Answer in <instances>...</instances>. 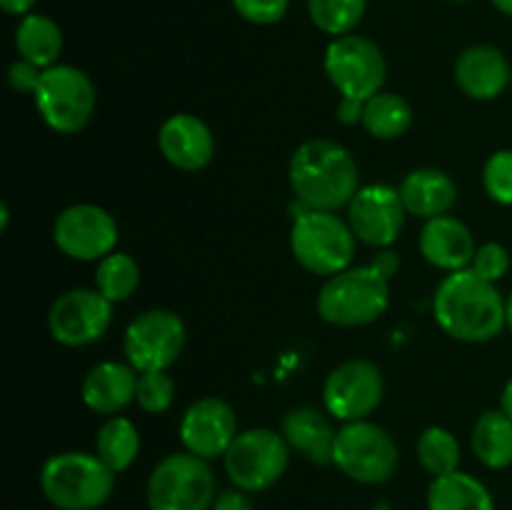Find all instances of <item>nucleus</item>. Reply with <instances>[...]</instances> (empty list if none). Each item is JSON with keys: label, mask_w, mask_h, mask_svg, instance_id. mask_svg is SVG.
Returning a JSON list of instances; mask_svg holds the SVG:
<instances>
[{"label": "nucleus", "mask_w": 512, "mask_h": 510, "mask_svg": "<svg viewBox=\"0 0 512 510\" xmlns=\"http://www.w3.org/2000/svg\"><path fill=\"white\" fill-rule=\"evenodd\" d=\"M433 313L440 328L455 340L485 343L505 328V300L495 283L475 270H455L438 285Z\"/></svg>", "instance_id": "f257e3e1"}, {"label": "nucleus", "mask_w": 512, "mask_h": 510, "mask_svg": "<svg viewBox=\"0 0 512 510\" xmlns=\"http://www.w3.org/2000/svg\"><path fill=\"white\" fill-rule=\"evenodd\" d=\"M398 270V255L383 250L370 265L345 268L330 275L320 288L318 313L338 328H358L375 323L390 305V278Z\"/></svg>", "instance_id": "f03ea898"}, {"label": "nucleus", "mask_w": 512, "mask_h": 510, "mask_svg": "<svg viewBox=\"0 0 512 510\" xmlns=\"http://www.w3.org/2000/svg\"><path fill=\"white\" fill-rule=\"evenodd\" d=\"M290 185L308 210H335L350 205L360 190V170L348 148L315 138L300 145L290 158Z\"/></svg>", "instance_id": "7ed1b4c3"}, {"label": "nucleus", "mask_w": 512, "mask_h": 510, "mask_svg": "<svg viewBox=\"0 0 512 510\" xmlns=\"http://www.w3.org/2000/svg\"><path fill=\"white\" fill-rule=\"evenodd\" d=\"M115 475L98 455L68 450L45 460L40 490L58 510H98L113 495Z\"/></svg>", "instance_id": "20e7f679"}, {"label": "nucleus", "mask_w": 512, "mask_h": 510, "mask_svg": "<svg viewBox=\"0 0 512 510\" xmlns=\"http://www.w3.org/2000/svg\"><path fill=\"white\" fill-rule=\"evenodd\" d=\"M355 233L350 223L330 210H308L295 215L290 248L295 260L315 275H338L350 268L355 255Z\"/></svg>", "instance_id": "39448f33"}, {"label": "nucleus", "mask_w": 512, "mask_h": 510, "mask_svg": "<svg viewBox=\"0 0 512 510\" xmlns=\"http://www.w3.org/2000/svg\"><path fill=\"white\" fill-rule=\"evenodd\" d=\"M215 495V475L208 460L188 450L160 460L148 478L150 510H210Z\"/></svg>", "instance_id": "423d86ee"}, {"label": "nucleus", "mask_w": 512, "mask_h": 510, "mask_svg": "<svg viewBox=\"0 0 512 510\" xmlns=\"http://www.w3.org/2000/svg\"><path fill=\"white\" fill-rule=\"evenodd\" d=\"M398 460V445L380 425L370 420H353L338 430L333 465L355 483H388L398 470Z\"/></svg>", "instance_id": "0eeeda50"}, {"label": "nucleus", "mask_w": 512, "mask_h": 510, "mask_svg": "<svg viewBox=\"0 0 512 510\" xmlns=\"http://www.w3.org/2000/svg\"><path fill=\"white\" fill-rule=\"evenodd\" d=\"M40 118L55 133H80L95 110L93 80L75 65H53L43 70L38 90L33 93Z\"/></svg>", "instance_id": "6e6552de"}, {"label": "nucleus", "mask_w": 512, "mask_h": 510, "mask_svg": "<svg viewBox=\"0 0 512 510\" xmlns=\"http://www.w3.org/2000/svg\"><path fill=\"white\" fill-rule=\"evenodd\" d=\"M225 458V473L235 488L260 493L278 483L288 470L290 445L283 433L270 428H250L238 433Z\"/></svg>", "instance_id": "1a4fd4ad"}, {"label": "nucleus", "mask_w": 512, "mask_h": 510, "mask_svg": "<svg viewBox=\"0 0 512 510\" xmlns=\"http://www.w3.org/2000/svg\"><path fill=\"white\" fill-rule=\"evenodd\" d=\"M323 65L330 83L338 88L343 98L363 100V103L383 90L385 75H388L383 50L373 40L355 33L330 40Z\"/></svg>", "instance_id": "9d476101"}, {"label": "nucleus", "mask_w": 512, "mask_h": 510, "mask_svg": "<svg viewBox=\"0 0 512 510\" xmlns=\"http://www.w3.org/2000/svg\"><path fill=\"white\" fill-rule=\"evenodd\" d=\"M185 348V323L173 310H145L128 323L123 353L138 373L168 370Z\"/></svg>", "instance_id": "9b49d317"}, {"label": "nucleus", "mask_w": 512, "mask_h": 510, "mask_svg": "<svg viewBox=\"0 0 512 510\" xmlns=\"http://www.w3.org/2000/svg\"><path fill=\"white\" fill-rule=\"evenodd\" d=\"M113 323V303L100 290L75 288L60 295L48 313V328L58 343L80 348L103 338Z\"/></svg>", "instance_id": "f8f14e48"}, {"label": "nucleus", "mask_w": 512, "mask_h": 510, "mask_svg": "<svg viewBox=\"0 0 512 510\" xmlns=\"http://www.w3.org/2000/svg\"><path fill=\"white\" fill-rule=\"evenodd\" d=\"M385 393L383 373L370 360H348L325 378L323 403L343 423L365 420L380 405Z\"/></svg>", "instance_id": "ddd939ff"}, {"label": "nucleus", "mask_w": 512, "mask_h": 510, "mask_svg": "<svg viewBox=\"0 0 512 510\" xmlns=\"http://www.w3.org/2000/svg\"><path fill=\"white\" fill-rule=\"evenodd\" d=\"M53 240L73 260H103L118 243V223L100 205H70L53 225Z\"/></svg>", "instance_id": "4468645a"}, {"label": "nucleus", "mask_w": 512, "mask_h": 510, "mask_svg": "<svg viewBox=\"0 0 512 510\" xmlns=\"http://www.w3.org/2000/svg\"><path fill=\"white\" fill-rule=\"evenodd\" d=\"M405 210L400 190L390 185H368L355 193L348 205V223L355 238L370 248H388L398 240L405 225Z\"/></svg>", "instance_id": "2eb2a0df"}, {"label": "nucleus", "mask_w": 512, "mask_h": 510, "mask_svg": "<svg viewBox=\"0 0 512 510\" xmlns=\"http://www.w3.org/2000/svg\"><path fill=\"white\" fill-rule=\"evenodd\" d=\"M235 438H238V418L235 410L220 398L195 400L180 420V440L185 450L203 460L228 453Z\"/></svg>", "instance_id": "dca6fc26"}, {"label": "nucleus", "mask_w": 512, "mask_h": 510, "mask_svg": "<svg viewBox=\"0 0 512 510\" xmlns=\"http://www.w3.org/2000/svg\"><path fill=\"white\" fill-rule=\"evenodd\" d=\"M160 153L180 170L205 168L215 155V138L208 125L190 113L170 115L158 133Z\"/></svg>", "instance_id": "f3484780"}, {"label": "nucleus", "mask_w": 512, "mask_h": 510, "mask_svg": "<svg viewBox=\"0 0 512 510\" xmlns=\"http://www.w3.org/2000/svg\"><path fill=\"white\" fill-rule=\"evenodd\" d=\"M512 80L508 58L500 48L488 43L470 45L455 60V83L468 98L493 100Z\"/></svg>", "instance_id": "a211bd4d"}, {"label": "nucleus", "mask_w": 512, "mask_h": 510, "mask_svg": "<svg viewBox=\"0 0 512 510\" xmlns=\"http://www.w3.org/2000/svg\"><path fill=\"white\" fill-rule=\"evenodd\" d=\"M475 240L468 225L460 223L453 215H440V218L425 220L423 230H420V253L430 265L440 270H455L470 268L475 258Z\"/></svg>", "instance_id": "6ab92c4d"}, {"label": "nucleus", "mask_w": 512, "mask_h": 510, "mask_svg": "<svg viewBox=\"0 0 512 510\" xmlns=\"http://www.w3.org/2000/svg\"><path fill=\"white\" fill-rule=\"evenodd\" d=\"M138 375L140 373L130 363L105 360L88 370L80 385V398L93 413L115 415L135 400Z\"/></svg>", "instance_id": "aec40b11"}, {"label": "nucleus", "mask_w": 512, "mask_h": 510, "mask_svg": "<svg viewBox=\"0 0 512 510\" xmlns=\"http://www.w3.org/2000/svg\"><path fill=\"white\" fill-rule=\"evenodd\" d=\"M285 443L315 465H330L335 453V438L338 430L330 425V420L313 405H300L288 410L280 423Z\"/></svg>", "instance_id": "412c9836"}, {"label": "nucleus", "mask_w": 512, "mask_h": 510, "mask_svg": "<svg viewBox=\"0 0 512 510\" xmlns=\"http://www.w3.org/2000/svg\"><path fill=\"white\" fill-rule=\"evenodd\" d=\"M400 198L410 215L433 220L453 210V205L458 203V188L443 170L418 168L405 175V180L400 183Z\"/></svg>", "instance_id": "4be33fe9"}, {"label": "nucleus", "mask_w": 512, "mask_h": 510, "mask_svg": "<svg viewBox=\"0 0 512 510\" xmlns=\"http://www.w3.org/2000/svg\"><path fill=\"white\" fill-rule=\"evenodd\" d=\"M15 50H18L20 60H28L43 70L53 68L63 53V30L48 15H23L20 25L15 28Z\"/></svg>", "instance_id": "5701e85b"}, {"label": "nucleus", "mask_w": 512, "mask_h": 510, "mask_svg": "<svg viewBox=\"0 0 512 510\" xmlns=\"http://www.w3.org/2000/svg\"><path fill=\"white\" fill-rule=\"evenodd\" d=\"M428 510H495V500L475 475L455 470L433 478L428 488Z\"/></svg>", "instance_id": "b1692460"}, {"label": "nucleus", "mask_w": 512, "mask_h": 510, "mask_svg": "<svg viewBox=\"0 0 512 510\" xmlns=\"http://www.w3.org/2000/svg\"><path fill=\"white\" fill-rule=\"evenodd\" d=\"M473 453L493 470L512 465V418L503 408L480 415L473 428Z\"/></svg>", "instance_id": "393cba45"}, {"label": "nucleus", "mask_w": 512, "mask_h": 510, "mask_svg": "<svg viewBox=\"0 0 512 510\" xmlns=\"http://www.w3.org/2000/svg\"><path fill=\"white\" fill-rule=\"evenodd\" d=\"M140 453V433L133 420L113 418L105 420L95 438V455L108 465L113 473H125Z\"/></svg>", "instance_id": "a878e982"}, {"label": "nucleus", "mask_w": 512, "mask_h": 510, "mask_svg": "<svg viewBox=\"0 0 512 510\" xmlns=\"http://www.w3.org/2000/svg\"><path fill=\"white\" fill-rule=\"evenodd\" d=\"M413 125V108L408 100L398 93H383L365 103L363 128L378 140H395L405 135Z\"/></svg>", "instance_id": "bb28decb"}, {"label": "nucleus", "mask_w": 512, "mask_h": 510, "mask_svg": "<svg viewBox=\"0 0 512 510\" xmlns=\"http://www.w3.org/2000/svg\"><path fill=\"white\" fill-rule=\"evenodd\" d=\"M140 285V265L135 263L133 255L113 250L105 255L95 273V290L105 295L110 303H123L138 290Z\"/></svg>", "instance_id": "cd10ccee"}, {"label": "nucleus", "mask_w": 512, "mask_h": 510, "mask_svg": "<svg viewBox=\"0 0 512 510\" xmlns=\"http://www.w3.org/2000/svg\"><path fill=\"white\" fill-rule=\"evenodd\" d=\"M368 0H308V15L323 33L340 38L353 33L363 20Z\"/></svg>", "instance_id": "c85d7f7f"}, {"label": "nucleus", "mask_w": 512, "mask_h": 510, "mask_svg": "<svg viewBox=\"0 0 512 510\" xmlns=\"http://www.w3.org/2000/svg\"><path fill=\"white\" fill-rule=\"evenodd\" d=\"M418 460L433 478L460 470V443L450 430L433 425L418 440Z\"/></svg>", "instance_id": "c756f323"}, {"label": "nucleus", "mask_w": 512, "mask_h": 510, "mask_svg": "<svg viewBox=\"0 0 512 510\" xmlns=\"http://www.w3.org/2000/svg\"><path fill=\"white\" fill-rule=\"evenodd\" d=\"M175 400V380L165 370H150L138 375V390H135V403L150 415H160L173 405Z\"/></svg>", "instance_id": "7c9ffc66"}, {"label": "nucleus", "mask_w": 512, "mask_h": 510, "mask_svg": "<svg viewBox=\"0 0 512 510\" xmlns=\"http://www.w3.org/2000/svg\"><path fill=\"white\" fill-rule=\"evenodd\" d=\"M485 193L500 205H512V150H498L483 168Z\"/></svg>", "instance_id": "2f4dec72"}, {"label": "nucleus", "mask_w": 512, "mask_h": 510, "mask_svg": "<svg viewBox=\"0 0 512 510\" xmlns=\"http://www.w3.org/2000/svg\"><path fill=\"white\" fill-rule=\"evenodd\" d=\"M235 13L255 25H273L288 15L290 0H230Z\"/></svg>", "instance_id": "473e14b6"}, {"label": "nucleus", "mask_w": 512, "mask_h": 510, "mask_svg": "<svg viewBox=\"0 0 512 510\" xmlns=\"http://www.w3.org/2000/svg\"><path fill=\"white\" fill-rule=\"evenodd\" d=\"M510 268V253L500 243H485L483 248L475 250V258L470 263V270L480 275L488 283H498Z\"/></svg>", "instance_id": "72a5a7b5"}, {"label": "nucleus", "mask_w": 512, "mask_h": 510, "mask_svg": "<svg viewBox=\"0 0 512 510\" xmlns=\"http://www.w3.org/2000/svg\"><path fill=\"white\" fill-rule=\"evenodd\" d=\"M40 78H43V68L28 63V60H15L8 70V83L10 88L18 90V93L33 95L38 90Z\"/></svg>", "instance_id": "f704fd0d"}, {"label": "nucleus", "mask_w": 512, "mask_h": 510, "mask_svg": "<svg viewBox=\"0 0 512 510\" xmlns=\"http://www.w3.org/2000/svg\"><path fill=\"white\" fill-rule=\"evenodd\" d=\"M210 510H253V503H250L245 490L230 488V490H223L220 495H215V503Z\"/></svg>", "instance_id": "c9c22d12"}, {"label": "nucleus", "mask_w": 512, "mask_h": 510, "mask_svg": "<svg viewBox=\"0 0 512 510\" xmlns=\"http://www.w3.org/2000/svg\"><path fill=\"white\" fill-rule=\"evenodd\" d=\"M363 113H365V103H363V100L340 98L338 120H340V123H343V125H358V123H363Z\"/></svg>", "instance_id": "e433bc0d"}, {"label": "nucleus", "mask_w": 512, "mask_h": 510, "mask_svg": "<svg viewBox=\"0 0 512 510\" xmlns=\"http://www.w3.org/2000/svg\"><path fill=\"white\" fill-rule=\"evenodd\" d=\"M38 0H0V8L8 15H28Z\"/></svg>", "instance_id": "4c0bfd02"}, {"label": "nucleus", "mask_w": 512, "mask_h": 510, "mask_svg": "<svg viewBox=\"0 0 512 510\" xmlns=\"http://www.w3.org/2000/svg\"><path fill=\"white\" fill-rule=\"evenodd\" d=\"M500 408H503L505 413H508L512 418V378L508 380V383H505L503 395H500Z\"/></svg>", "instance_id": "58836bf2"}, {"label": "nucleus", "mask_w": 512, "mask_h": 510, "mask_svg": "<svg viewBox=\"0 0 512 510\" xmlns=\"http://www.w3.org/2000/svg\"><path fill=\"white\" fill-rule=\"evenodd\" d=\"M490 3H493L495 8L500 10V13L508 15V18H512V0H490Z\"/></svg>", "instance_id": "ea45409f"}, {"label": "nucleus", "mask_w": 512, "mask_h": 510, "mask_svg": "<svg viewBox=\"0 0 512 510\" xmlns=\"http://www.w3.org/2000/svg\"><path fill=\"white\" fill-rule=\"evenodd\" d=\"M8 218H10V213H8V205H0V230H8Z\"/></svg>", "instance_id": "a19ab883"}, {"label": "nucleus", "mask_w": 512, "mask_h": 510, "mask_svg": "<svg viewBox=\"0 0 512 510\" xmlns=\"http://www.w3.org/2000/svg\"><path fill=\"white\" fill-rule=\"evenodd\" d=\"M505 325H508L510 333H512V293H510V298L505 300Z\"/></svg>", "instance_id": "79ce46f5"}, {"label": "nucleus", "mask_w": 512, "mask_h": 510, "mask_svg": "<svg viewBox=\"0 0 512 510\" xmlns=\"http://www.w3.org/2000/svg\"><path fill=\"white\" fill-rule=\"evenodd\" d=\"M453 3H463V0H453Z\"/></svg>", "instance_id": "37998d69"}, {"label": "nucleus", "mask_w": 512, "mask_h": 510, "mask_svg": "<svg viewBox=\"0 0 512 510\" xmlns=\"http://www.w3.org/2000/svg\"><path fill=\"white\" fill-rule=\"evenodd\" d=\"M510 88H512V80H510Z\"/></svg>", "instance_id": "c03bdc74"}]
</instances>
